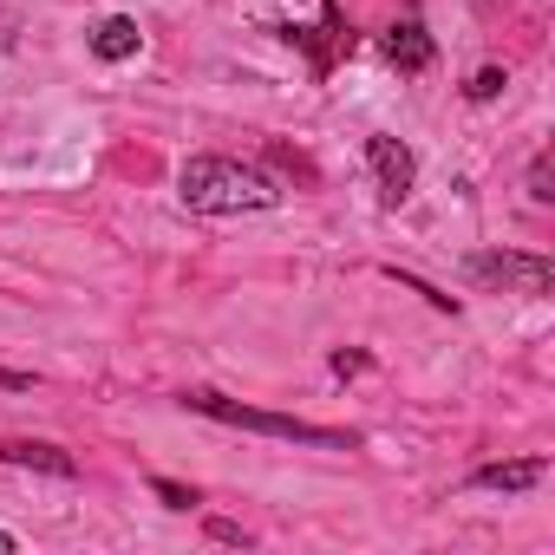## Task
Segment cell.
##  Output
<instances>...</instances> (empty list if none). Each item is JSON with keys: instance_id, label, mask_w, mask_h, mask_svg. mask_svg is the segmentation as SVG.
Masks as SVG:
<instances>
[{"instance_id": "obj_1", "label": "cell", "mask_w": 555, "mask_h": 555, "mask_svg": "<svg viewBox=\"0 0 555 555\" xmlns=\"http://www.w3.org/2000/svg\"><path fill=\"white\" fill-rule=\"evenodd\" d=\"M177 196L196 216H242V209H274L282 190H274L261 170L235 164V157H190L177 170Z\"/></svg>"}, {"instance_id": "obj_6", "label": "cell", "mask_w": 555, "mask_h": 555, "mask_svg": "<svg viewBox=\"0 0 555 555\" xmlns=\"http://www.w3.org/2000/svg\"><path fill=\"white\" fill-rule=\"evenodd\" d=\"M386 60H392L399 73H425V66L438 60V47H431V34H425L418 21H399V27L386 34Z\"/></svg>"}, {"instance_id": "obj_13", "label": "cell", "mask_w": 555, "mask_h": 555, "mask_svg": "<svg viewBox=\"0 0 555 555\" xmlns=\"http://www.w3.org/2000/svg\"><path fill=\"white\" fill-rule=\"evenodd\" d=\"M14 548H21V542H14V535H8V529H0V555H14Z\"/></svg>"}, {"instance_id": "obj_3", "label": "cell", "mask_w": 555, "mask_h": 555, "mask_svg": "<svg viewBox=\"0 0 555 555\" xmlns=\"http://www.w3.org/2000/svg\"><path fill=\"white\" fill-rule=\"evenodd\" d=\"M470 274L477 282H496V288H522V295L555 288V268L542 255H470Z\"/></svg>"}, {"instance_id": "obj_11", "label": "cell", "mask_w": 555, "mask_h": 555, "mask_svg": "<svg viewBox=\"0 0 555 555\" xmlns=\"http://www.w3.org/2000/svg\"><path fill=\"white\" fill-rule=\"evenodd\" d=\"M157 496H164L170 509H190V503H196V490H183V483H157Z\"/></svg>"}, {"instance_id": "obj_9", "label": "cell", "mask_w": 555, "mask_h": 555, "mask_svg": "<svg viewBox=\"0 0 555 555\" xmlns=\"http://www.w3.org/2000/svg\"><path fill=\"white\" fill-rule=\"evenodd\" d=\"M503 86H509V79H503V66H483V73H477V79H470V86H464V92H470V99H477V105H483V99H496V92H503Z\"/></svg>"}, {"instance_id": "obj_4", "label": "cell", "mask_w": 555, "mask_h": 555, "mask_svg": "<svg viewBox=\"0 0 555 555\" xmlns=\"http://www.w3.org/2000/svg\"><path fill=\"white\" fill-rule=\"evenodd\" d=\"M366 164H373V177H379V203L386 209H399L405 196H412V177H418V164H412V151L399 144V138H366Z\"/></svg>"}, {"instance_id": "obj_10", "label": "cell", "mask_w": 555, "mask_h": 555, "mask_svg": "<svg viewBox=\"0 0 555 555\" xmlns=\"http://www.w3.org/2000/svg\"><path fill=\"white\" fill-rule=\"evenodd\" d=\"M529 196H535V203H555V190H548V157L529 164Z\"/></svg>"}, {"instance_id": "obj_8", "label": "cell", "mask_w": 555, "mask_h": 555, "mask_svg": "<svg viewBox=\"0 0 555 555\" xmlns=\"http://www.w3.org/2000/svg\"><path fill=\"white\" fill-rule=\"evenodd\" d=\"M542 477H548L542 457H509V464H477V470H470L477 490H529V483H542Z\"/></svg>"}, {"instance_id": "obj_7", "label": "cell", "mask_w": 555, "mask_h": 555, "mask_svg": "<svg viewBox=\"0 0 555 555\" xmlns=\"http://www.w3.org/2000/svg\"><path fill=\"white\" fill-rule=\"evenodd\" d=\"M138 47H144V34H138V21H125V14H112V21H99V27H92V53H99L105 66L138 60Z\"/></svg>"}, {"instance_id": "obj_12", "label": "cell", "mask_w": 555, "mask_h": 555, "mask_svg": "<svg viewBox=\"0 0 555 555\" xmlns=\"http://www.w3.org/2000/svg\"><path fill=\"white\" fill-rule=\"evenodd\" d=\"M0 386H34V379L27 373H0Z\"/></svg>"}, {"instance_id": "obj_2", "label": "cell", "mask_w": 555, "mask_h": 555, "mask_svg": "<svg viewBox=\"0 0 555 555\" xmlns=\"http://www.w3.org/2000/svg\"><path fill=\"white\" fill-rule=\"evenodd\" d=\"M183 405L203 412V418H216V425L261 431V438H295V444H321V451H347V444H353L347 431H327V425H308V418H288V412H255V405H235V399H222V392H190Z\"/></svg>"}, {"instance_id": "obj_5", "label": "cell", "mask_w": 555, "mask_h": 555, "mask_svg": "<svg viewBox=\"0 0 555 555\" xmlns=\"http://www.w3.org/2000/svg\"><path fill=\"white\" fill-rule=\"evenodd\" d=\"M0 464L47 470V477H79V457H66L60 444H40V438H0Z\"/></svg>"}]
</instances>
